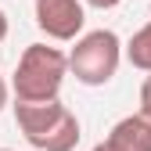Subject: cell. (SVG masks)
Segmentation results:
<instances>
[{
	"label": "cell",
	"instance_id": "9c48e42d",
	"mask_svg": "<svg viewBox=\"0 0 151 151\" xmlns=\"http://www.w3.org/2000/svg\"><path fill=\"white\" fill-rule=\"evenodd\" d=\"M7 32H11V18H7V11L0 7V43L7 40Z\"/></svg>",
	"mask_w": 151,
	"mask_h": 151
},
{
	"label": "cell",
	"instance_id": "30bf717a",
	"mask_svg": "<svg viewBox=\"0 0 151 151\" xmlns=\"http://www.w3.org/2000/svg\"><path fill=\"white\" fill-rule=\"evenodd\" d=\"M7 97H11V86H7V79L0 76V111L7 108Z\"/></svg>",
	"mask_w": 151,
	"mask_h": 151
},
{
	"label": "cell",
	"instance_id": "5b68a950",
	"mask_svg": "<svg viewBox=\"0 0 151 151\" xmlns=\"http://www.w3.org/2000/svg\"><path fill=\"white\" fill-rule=\"evenodd\" d=\"M101 144L104 151H151V111H133L119 119Z\"/></svg>",
	"mask_w": 151,
	"mask_h": 151
},
{
	"label": "cell",
	"instance_id": "7a4b0ae2",
	"mask_svg": "<svg viewBox=\"0 0 151 151\" xmlns=\"http://www.w3.org/2000/svg\"><path fill=\"white\" fill-rule=\"evenodd\" d=\"M14 122L22 137L36 151H76L83 137V126L61 101H43V104H18L14 101Z\"/></svg>",
	"mask_w": 151,
	"mask_h": 151
},
{
	"label": "cell",
	"instance_id": "ba28073f",
	"mask_svg": "<svg viewBox=\"0 0 151 151\" xmlns=\"http://www.w3.org/2000/svg\"><path fill=\"white\" fill-rule=\"evenodd\" d=\"M86 4H90V7H97V11H111V7H119L122 0H83V7H86Z\"/></svg>",
	"mask_w": 151,
	"mask_h": 151
},
{
	"label": "cell",
	"instance_id": "8992f818",
	"mask_svg": "<svg viewBox=\"0 0 151 151\" xmlns=\"http://www.w3.org/2000/svg\"><path fill=\"white\" fill-rule=\"evenodd\" d=\"M122 58L140 72H151V22L129 36V43H122Z\"/></svg>",
	"mask_w": 151,
	"mask_h": 151
},
{
	"label": "cell",
	"instance_id": "3957f363",
	"mask_svg": "<svg viewBox=\"0 0 151 151\" xmlns=\"http://www.w3.org/2000/svg\"><path fill=\"white\" fill-rule=\"evenodd\" d=\"M65 58H68V72L83 86H104V83H111V76L119 72L122 40L111 29H93V32H83L79 40H76V47Z\"/></svg>",
	"mask_w": 151,
	"mask_h": 151
},
{
	"label": "cell",
	"instance_id": "6da1fadb",
	"mask_svg": "<svg viewBox=\"0 0 151 151\" xmlns=\"http://www.w3.org/2000/svg\"><path fill=\"white\" fill-rule=\"evenodd\" d=\"M65 76H68L65 50L47 47V43H29L18 58V68L7 86L18 104H43V101H58Z\"/></svg>",
	"mask_w": 151,
	"mask_h": 151
},
{
	"label": "cell",
	"instance_id": "8fae6325",
	"mask_svg": "<svg viewBox=\"0 0 151 151\" xmlns=\"http://www.w3.org/2000/svg\"><path fill=\"white\" fill-rule=\"evenodd\" d=\"M90 151H104V144H93V147H90Z\"/></svg>",
	"mask_w": 151,
	"mask_h": 151
},
{
	"label": "cell",
	"instance_id": "277c9868",
	"mask_svg": "<svg viewBox=\"0 0 151 151\" xmlns=\"http://www.w3.org/2000/svg\"><path fill=\"white\" fill-rule=\"evenodd\" d=\"M32 14L43 36L58 43H72L83 36L86 25V7L83 0H32Z\"/></svg>",
	"mask_w": 151,
	"mask_h": 151
},
{
	"label": "cell",
	"instance_id": "7c38bea8",
	"mask_svg": "<svg viewBox=\"0 0 151 151\" xmlns=\"http://www.w3.org/2000/svg\"><path fill=\"white\" fill-rule=\"evenodd\" d=\"M0 151H11V147H0Z\"/></svg>",
	"mask_w": 151,
	"mask_h": 151
},
{
	"label": "cell",
	"instance_id": "52a82bcc",
	"mask_svg": "<svg viewBox=\"0 0 151 151\" xmlns=\"http://www.w3.org/2000/svg\"><path fill=\"white\" fill-rule=\"evenodd\" d=\"M140 111H151V72H147V79L140 83Z\"/></svg>",
	"mask_w": 151,
	"mask_h": 151
}]
</instances>
